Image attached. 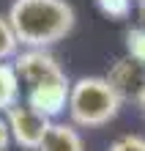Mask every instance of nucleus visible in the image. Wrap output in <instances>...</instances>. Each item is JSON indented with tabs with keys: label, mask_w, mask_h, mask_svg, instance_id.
<instances>
[{
	"label": "nucleus",
	"mask_w": 145,
	"mask_h": 151,
	"mask_svg": "<svg viewBox=\"0 0 145 151\" xmlns=\"http://www.w3.org/2000/svg\"><path fill=\"white\" fill-rule=\"evenodd\" d=\"M107 83L115 88L121 102H134L137 104L142 99V93H145V66L126 55V58L112 63L110 74H107Z\"/></svg>",
	"instance_id": "obj_6"
},
{
	"label": "nucleus",
	"mask_w": 145,
	"mask_h": 151,
	"mask_svg": "<svg viewBox=\"0 0 145 151\" xmlns=\"http://www.w3.org/2000/svg\"><path fill=\"white\" fill-rule=\"evenodd\" d=\"M8 143H11V129H8V121H6V115L0 113V151H6Z\"/></svg>",
	"instance_id": "obj_13"
},
{
	"label": "nucleus",
	"mask_w": 145,
	"mask_h": 151,
	"mask_svg": "<svg viewBox=\"0 0 145 151\" xmlns=\"http://www.w3.org/2000/svg\"><path fill=\"white\" fill-rule=\"evenodd\" d=\"M14 69L19 74V83H25L28 88L44 83V80H52L58 74H66L49 50H22L14 58Z\"/></svg>",
	"instance_id": "obj_5"
},
{
	"label": "nucleus",
	"mask_w": 145,
	"mask_h": 151,
	"mask_svg": "<svg viewBox=\"0 0 145 151\" xmlns=\"http://www.w3.org/2000/svg\"><path fill=\"white\" fill-rule=\"evenodd\" d=\"M126 55L145 66V28L137 25V28L126 30Z\"/></svg>",
	"instance_id": "obj_10"
},
{
	"label": "nucleus",
	"mask_w": 145,
	"mask_h": 151,
	"mask_svg": "<svg viewBox=\"0 0 145 151\" xmlns=\"http://www.w3.org/2000/svg\"><path fill=\"white\" fill-rule=\"evenodd\" d=\"M6 121H8V129H11V140L28 151H39L47 129L52 127L49 118H44L41 113H36L30 104H22V102L6 113Z\"/></svg>",
	"instance_id": "obj_3"
},
{
	"label": "nucleus",
	"mask_w": 145,
	"mask_h": 151,
	"mask_svg": "<svg viewBox=\"0 0 145 151\" xmlns=\"http://www.w3.org/2000/svg\"><path fill=\"white\" fill-rule=\"evenodd\" d=\"M96 3L110 19H126L131 11V0H96Z\"/></svg>",
	"instance_id": "obj_11"
},
{
	"label": "nucleus",
	"mask_w": 145,
	"mask_h": 151,
	"mask_svg": "<svg viewBox=\"0 0 145 151\" xmlns=\"http://www.w3.org/2000/svg\"><path fill=\"white\" fill-rule=\"evenodd\" d=\"M69 96H71V83L66 74H58L52 80H44V83L28 88V102L36 113H41L44 118L55 121L60 113L69 110Z\"/></svg>",
	"instance_id": "obj_4"
},
{
	"label": "nucleus",
	"mask_w": 145,
	"mask_h": 151,
	"mask_svg": "<svg viewBox=\"0 0 145 151\" xmlns=\"http://www.w3.org/2000/svg\"><path fill=\"white\" fill-rule=\"evenodd\" d=\"M6 17L25 50H47L63 41L77 25L69 0H14Z\"/></svg>",
	"instance_id": "obj_1"
},
{
	"label": "nucleus",
	"mask_w": 145,
	"mask_h": 151,
	"mask_svg": "<svg viewBox=\"0 0 145 151\" xmlns=\"http://www.w3.org/2000/svg\"><path fill=\"white\" fill-rule=\"evenodd\" d=\"M39 151H85V140L71 121H52Z\"/></svg>",
	"instance_id": "obj_7"
},
{
	"label": "nucleus",
	"mask_w": 145,
	"mask_h": 151,
	"mask_svg": "<svg viewBox=\"0 0 145 151\" xmlns=\"http://www.w3.org/2000/svg\"><path fill=\"white\" fill-rule=\"evenodd\" d=\"M110 151H145V137L142 135H123L110 146Z\"/></svg>",
	"instance_id": "obj_12"
},
{
	"label": "nucleus",
	"mask_w": 145,
	"mask_h": 151,
	"mask_svg": "<svg viewBox=\"0 0 145 151\" xmlns=\"http://www.w3.org/2000/svg\"><path fill=\"white\" fill-rule=\"evenodd\" d=\"M16 50H19V41L14 36V28L8 17L0 14V63H6L8 58H16Z\"/></svg>",
	"instance_id": "obj_9"
},
{
	"label": "nucleus",
	"mask_w": 145,
	"mask_h": 151,
	"mask_svg": "<svg viewBox=\"0 0 145 151\" xmlns=\"http://www.w3.org/2000/svg\"><path fill=\"white\" fill-rule=\"evenodd\" d=\"M22 83L14 63H0V113H8L14 104H19Z\"/></svg>",
	"instance_id": "obj_8"
},
{
	"label": "nucleus",
	"mask_w": 145,
	"mask_h": 151,
	"mask_svg": "<svg viewBox=\"0 0 145 151\" xmlns=\"http://www.w3.org/2000/svg\"><path fill=\"white\" fill-rule=\"evenodd\" d=\"M140 28H145V0H140Z\"/></svg>",
	"instance_id": "obj_14"
},
{
	"label": "nucleus",
	"mask_w": 145,
	"mask_h": 151,
	"mask_svg": "<svg viewBox=\"0 0 145 151\" xmlns=\"http://www.w3.org/2000/svg\"><path fill=\"white\" fill-rule=\"evenodd\" d=\"M137 107H140V113H142V118H145V93H142V99L137 102Z\"/></svg>",
	"instance_id": "obj_15"
},
{
	"label": "nucleus",
	"mask_w": 145,
	"mask_h": 151,
	"mask_svg": "<svg viewBox=\"0 0 145 151\" xmlns=\"http://www.w3.org/2000/svg\"><path fill=\"white\" fill-rule=\"evenodd\" d=\"M121 96L107 83V77H79L77 83H71L69 115L74 127H104L121 113Z\"/></svg>",
	"instance_id": "obj_2"
}]
</instances>
